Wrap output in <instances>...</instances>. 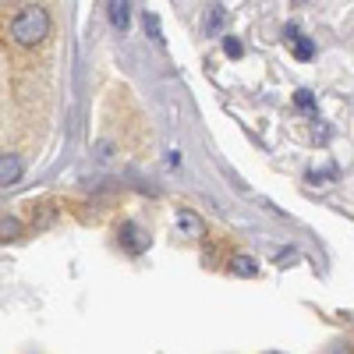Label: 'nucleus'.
I'll list each match as a JSON object with an SVG mask.
<instances>
[{"label":"nucleus","mask_w":354,"mask_h":354,"mask_svg":"<svg viewBox=\"0 0 354 354\" xmlns=\"http://www.w3.org/2000/svg\"><path fill=\"white\" fill-rule=\"evenodd\" d=\"M11 36H15L18 46H36V43H43V39L50 36V15H46V8H36V4L21 8V11L15 15V21H11Z\"/></svg>","instance_id":"1"},{"label":"nucleus","mask_w":354,"mask_h":354,"mask_svg":"<svg viewBox=\"0 0 354 354\" xmlns=\"http://www.w3.org/2000/svg\"><path fill=\"white\" fill-rule=\"evenodd\" d=\"M121 245H124L131 255H138V252L149 248V234H142V227L128 220V223H121Z\"/></svg>","instance_id":"2"},{"label":"nucleus","mask_w":354,"mask_h":354,"mask_svg":"<svg viewBox=\"0 0 354 354\" xmlns=\"http://www.w3.org/2000/svg\"><path fill=\"white\" fill-rule=\"evenodd\" d=\"M21 156L18 153H4L0 156V188H11V185H18L21 181Z\"/></svg>","instance_id":"3"},{"label":"nucleus","mask_w":354,"mask_h":354,"mask_svg":"<svg viewBox=\"0 0 354 354\" xmlns=\"http://www.w3.org/2000/svg\"><path fill=\"white\" fill-rule=\"evenodd\" d=\"M177 230H181L185 238H202V234H205V223H202L192 209H177Z\"/></svg>","instance_id":"4"},{"label":"nucleus","mask_w":354,"mask_h":354,"mask_svg":"<svg viewBox=\"0 0 354 354\" xmlns=\"http://www.w3.org/2000/svg\"><path fill=\"white\" fill-rule=\"evenodd\" d=\"M230 273H234V277L252 280V277H259V266H255V259H252V255H234V259H230Z\"/></svg>","instance_id":"5"},{"label":"nucleus","mask_w":354,"mask_h":354,"mask_svg":"<svg viewBox=\"0 0 354 354\" xmlns=\"http://www.w3.org/2000/svg\"><path fill=\"white\" fill-rule=\"evenodd\" d=\"M106 11H110V21L124 32L128 21H131V4H124V0H113V4H106Z\"/></svg>","instance_id":"6"},{"label":"nucleus","mask_w":354,"mask_h":354,"mask_svg":"<svg viewBox=\"0 0 354 354\" xmlns=\"http://www.w3.org/2000/svg\"><path fill=\"white\" fill-rule=\"evenodd\" d=\"M53 216H57V209H53V205L39 202V209L32 205V227H36V230H46V227L53 223Z\"/></svg>","instance_id":"7"},{"label":"nucleus","mask_w":354,"mask_h":354,"mask_svg":"<svg viewBox=\"0 0 354 354\" xmlns=\"http://www.w3.org/2000/svg\"><path fill=\"white\" fill-rule=\"evenodd\" d=\"M223 18H227V11H223V8H213V11H209V18H205V36H213V32H220V25H223Z\"/></svg>","instance_id":"8"},{"label":"nucleus","mask_w":354,"mask_h":354,"mask_svg":"<svg viewBox=\"0 0 354 354\" xmlns=\"http://www.w3.org/2000/svg\"><path fill=\"white\" fill-rule=\"evenodd\" d=\"M21 234V223L15 220V216H4L0 220V238H18Z\"/></svg>","instance_id":"9"},{"label":"nucleus","mask_w":354,"mask_h":354,"mask_svg":"<svg viewBox=\"0 0 354 354\" xmlns=\"http://www.w3.org/2000/svg\"><path fill=\"white\" fill-rule=\"evenodd\" d=\"M223 53H227V57H241V53H245L241 39H238V36H223Z\"/></svg>","instance_id":"10"},{"label":"nucleus","mask_w":354,"mask_h":354,"mask_svg":"<svg viewBox=\"0 0 354 354\" xmlns=\"http://www.w3.org/2000/svg\"><path fill=\"white\" fill-rule=\"evenodd\" d=\"M294 262H301V252H294V248H283L277 255V266H294Z\"/></svg>","instance_id":"11"},{"label":"nucleus","mask_w":354,"mask_h":354,"mask_svg":"<svg viewBox=\"0 0 354 354\" xmlns=\"http://www.w3.org/2000/svg\"><path fill=\"white\" fill-rule=\"evenodd\" d=\"M312 43L308 39H294V53H298V61H308V57H312Z\"/></svg>","instance_id":"12"},{"label":"nucleus","mask_w":354,"mask_h":354,"mask_svg":"<svg viewBox=\"0 0 354 354\" xmlns=\"http://www.w3.org/2000/svg\"><path fill=\"white\" fill-rule=\"evenodd\" d=\"M145 32H149L153 39H163V36H160V18H156V15H145Z\"/></svg>","instance_id":"13"},{"label":"nucleus","mask_w":354,"mask_h":354,"mask_svg":"<svg viewBox=\"0 0 354 354\" xmlns=\"http://www.w3.org/2000/svg\"><path fill=\"white\" fill-rule=\"evenodd\" d=\"M110 156H113V142H100V145H96V160H103V163H106Z\"/></svg>","instance_id":"14"},{"label":"nucleus","mask_w":354,"mask_h":354,"mask_svg":"<svg viewBox=\"0 0 354 354\" xmlns=\"http://www.w3.org/2000/svg\"><path fill=\"white\" fill-rule=\"evenodd\" d=\"M298 106H301V110H312V106H315L312 93H305V88H301V93H298Z\"/></svg>","instance_id":"15"}]
</instances>
